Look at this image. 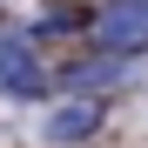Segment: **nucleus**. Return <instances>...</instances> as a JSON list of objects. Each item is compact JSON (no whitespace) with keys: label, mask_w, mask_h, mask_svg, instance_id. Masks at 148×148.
I'll return each mask as SVG.
<instances>
[{"label":"nucleus","mask_w":148,"mask_h":148,"mask_svg":"<svg viewBox=\"0 0 148 148\" xmlns=\"http://www.w3.org/2000/svg\"><path fill=\"white\" fill-rule=\"evenodd\" d=\"M40 81H47V74H40V61H34V47L0 27V94H34Z\"/></svg>","instance_id":"f03ea898"},{"label":"nucleus","mask_w":148,"mask_h":148,"mask_svg":"<svg viewBox=\"0 0 148 148\" xmlns=\"http://www.w3.org/2000/svg\"><path fill=\"white\" fill-rule=\"evenodd\" d=\"M94 128H101V108H94V101H67V108H54V114H47V141H88Z\"/></svg>","instance_id":"7ed1b4c3"},{"label":"nucleus","mask_w":148,"mask_h":148,"mask_svg":"<svg viewBox=\"0 0 148 148\" xmlns=\"http://www.w3.org/2000/svg\"><path fill=\"white\" fill-rule=\"evenodd\" d=\"M94 47H108V54H141L148 47V0H101L88 20Z\"/></svg>","instance_id":"f257e3e1"}]
</instances>
